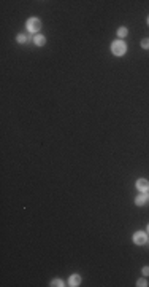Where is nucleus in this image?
Here are the masks:
<instances>
[{
    "label": "nucleus",
    "mask_w": 149,
    "mask_h": 287,
    "mask_svg": "<svg viewBox=\"0 0 149 287\" xmlns=\"http://www.w3.org/2000/svg\"><path fill=\"white\" fill-rule=\"evenodd\" d=\"M111 51L113 54H116V56H124L125 53H127V45H125L124 42H114L111 45Z\"/></svg>",
    "instance_id": "1"
},
{
    "label": "nucleus",
    "mask_w": 149,
    "mask_h": 287,
    "mask_svg": "<svg viewBox=\"0 0 149 287\" xmlns=\"http://www.w3.org/2000/svg\"><path fill=\"white\" fill-rule=\"evenodd\" d=\"M146 241H148V236H146V233H143V231H136V233L133 234V242H135L136 246L146 244Z\"/></svg>",
    "instance_id": "2"
},
{
    "label": "nucleus",
    "mask_w": 149,
    "mask_h": 287,
    "mask_svg": "<svg viewBox=\"0 0 149 287\" xmlns=\"http://www.w3.org/2000/svg\"><path fill=\"white\" fill-rule=\"evenodd\" d=\"M27 27H29L30 32H38V30L41 29V21L37 18H32L29 19V22H27Z\"/></svg>",
    "instance_id": "3"
},
{
    "label": "nucleus",
    "mask_w": 149,
    "mask_h": 287,
    "mask_svg": "<svg viewBox=\"0 0 149 287\" xmlns=\"http://www.w3.org/2000/svg\"><path fill=\"white\" fill-rule=\"evenodd\" d=\"M136 188H138L140 191H143V193H146L149 190V182L146 179H138L136 180Z\"/></svg>",
    "instance_id": "4"
},
{
    "label": "nucleus",
    "mask_w": 149,
    "mask_h": 287,
    "mask_svg": "<svg viewBox=\"0 0 149 287\" xmlns=\"http://www.w3.org/2000/svg\"><path fill=\"white\" fill-rule=\"evenodd\" d=\"M79 282H81V276H78V274H73V276H70V279H68V284L72 287L79 286Z\"/></svg>",
    "instance_id": "5"
},
{
    "label": "nucleus",
    "mask_w": 149,
    "mask_h": 287,
    "mask_svg": "<svg viewBox=\"0 0 149 287\" xmlns=\"http://www.w3.org/2000/svg\"><path fill=\"white\" fill-rule=\"evenodd\" d=\"M33 43L37 46H43L46 43V38H45V35H35L33 37Z\"/></svg>",
    "instance_id": "6"
},
{
    "label": "nucleus",
    "mask_w": 149,
    "mask_h": 287,
    "mask_svg": "<svg viewBox=\"0 0 149 287\" xmlns=\"http://www.w3.org/2000/svg\"><path fill=\"white\" fill-rule=\"evenodd\" d=\"M146 199H148V195H140L138 198L135 199V204L136 206H143V204L146 203Z\"/></svg>",
    "instance_id": "7"
},
{
    "label": "nucleus",
    "mask_w": 149,
    "mask_h": 287,
    "mask_svg": "<svg viewBox=\"0 0 149 287\" xmlns=\"http://www.w3.org/2000/svg\"><path fill=\"white\" fill-rule=\"evenodd\" d=\"M127 34H128L127 27H119V30H117V35H119V37H125Z\"/></svg>",
    "instance_id": "8"
},
{
    "label": "nucleus",
    "mask_w": 149,
    "mask_h": 287,
    "mask_svg": "<svg viewBox=\"0 0 149 287\" xmlns=\"http://www.w3.org/2000/svg\"><path fill=\"white\" fill-rule=\"evenodd\" d=\"M51 286L53 287H62L64 286V281H62V279H54V281L51 282Z\"/></svg>",
    "instance_id": "9"
},
{
    "label": "nucleus",
    "mask_w": 149,
    "mask_h": 287,
    "mask_svg": "<svg viewBox=\"0 0 149 287\" xmlns=\"http://www.w3.org/2000/svg\"><path fill=\"white\" fill-rule=\"evenodd\" d=\"M141 46H143L144 50H149V38H144V40H141Z\"/></svg>",
    "instance_id": "10"
},
{
    "label": "nucleus",
    "mask_w": 149,
    "mask_h": 287,
    "mask_svg": "<svg viewBox=\"0 0 149 287\" xmlns=\"http://www.w3.org/2000/svg\"><path fill=\"white\" fill-rule=\"evenodd\" d=\"M26 38H27V37H26V35H22V34H19V35H18V42H19V43H24V42H26Z\"/></svg>",
    "instance_id": "11"
},
{
    "label": "nucleus",
    "mask_w": 149,
    "mask_h": 287,
    "mask_svg": "<svg viewBox=\"0 0 149 287\" xmlns=\"http://www.w3.org/2000/svg\"><path fill=\"white\" fill-rule=\"evenodd\" d=\"M136 286H138V287H144V286H146V281H144V279H140V281L136 282Z\"/></svg>",
    "instance_id": "12"
},
{
    "label": "nucleus",
    "mask_w": 149,
    "mask_h": 287,
    "mask_svg": "<svg viewBox=\"0 0 149 287\" xmlns=\"http://www.w3.org/2000/svg\"><path fill=\"white\" fill-rule=\"evenodd\" d=\"M143 274L144 276H149V266H144L143 268Z\"/></svg>",
    "instance_id": "13"
},
{
    "label": "nucleus",
    "mask_w": 149,
    "mask_h": 287,
    "mask_svg": "<svg viewBox=\"0 0 149 287\" xmlns=\"http://www.w3.org/2000/svg\"><path fill=\"white\" fill-rule=\"evenodd\" d=\"M148 231H149V225H148Z\"/></svg>",
    "instance_id": "14"
},
{
    "label": "nucleus",
    "mask_w": 149,
    "mask_h": 287,
    "mask_svg": "<svg viewBox=\"0 0 149 287\" xmlns=\"http://www.w3.org/2000/svg\"><path fill=\"white\" fill-rule=\"evenodd\" d=\"M148 24H149V19H148Z\"/></svg>",
    "instance_id": "15"
}]
</instances>
